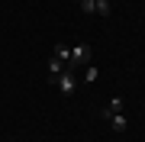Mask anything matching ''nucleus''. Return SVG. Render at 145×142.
<instances>
[{"mask_svg":"<svg viewBox=\"0 0 145 142\" xmlns=\"http://www.w3.org/2000/svg\"><path fill=\"white\" fill-rule=\"evenodd\" d=\"M90 55H93V48H90V45H84V42H81V45H74V48H71V68L78 71V65H87V62H90Z\"/></svg>","mask_w":145,"mask_h":142,"instance_id":"nucleus-1","label":"nucleus"},{"mask_svg":"<svg viewBox=\"0 0 145 142\" xmlns=\"http://www.w3.org/2000/svg\"><path fill=\"white\" fill-rule=\"evenodd\" d=\"M52 87H58L61 94H74V87H78V81H74V71H61L55 78V84Z\"/></svg>","mask_w":145,"mask_h":142,"instance_id":"nucleus-2","label":"nucleus"},{"mask_svg":"<svg viewBox=\"0 0 145 142\" xmlns=\"http://www.w3.org/2000/svg\"><path fill=\"white\" fill-rule=\"evenodd\" d=\"M113 113H123V97H110V103L100 110V116H103V120H110Z\"/></svg>","mask_w":145,"mask_h":142,"instance_id":"nucleus-3","label":"nucleus"},{"mask_svg":"<svg viewBox=\"0 0 145 142\" xmlns=\"http://www.w3.org/2000/svg\"><path fill=\"white\" fill-rule=\"evenodd\" d=\"M61 71H65V65H61V62H58V58L52 55V58H48V84H55V78H58Z\"/></svg>","mask_w":145,"mask_h":142,"instance_id":"nucleus-4","label":"nucleus"},{"mask_svg":"<svg viewBox=\"0 0 145 142\" xmlns=\"http://www.w3.org/2000/svg\"><path fill=\"white\" fill-rule=\"evenodd\" d=\"M110 126H113V132H126V126H129V120H126V116L123 113H113V116H110Z\"/></svg>","mask_w":145,"mask_h":142,"instance_id":"nucleus-5","label":"nucleus"},{"mask_svg":"<svg viewBox=\"0 0 145 142\" xmlns=\"http://www.w3.org/2000/svg\"><path fill=\"white\" fill-rule=\"evenodd\" d=\"M84 13H97V0H78Z\"/></svg>","mask_w":145,"mask_h":142,"instance_id":"nucleus-6","label":"nucleus"},{"mask_svg":"<svg viewBox=\"0 0 145 142\" xmlns=\"http://www.w3.org/2000/svg\"><path fill=\"white\" fill-rule=\"evenodd\" d=\"M97 13L106 20V16H110V0H97Z\"/></svg>","mask_w":145,"mask_h":142,"instance_id":"nucleus-7","label":"nucleus"},{"mask_svg":"<svg viewBox=\"0 0 145 142\" xmlns=\"http://www.w3.org/2000/svg\"><path fill=\"white\" fill-rule=\"evenodd\" d=\"M97 68H93V65H87V68H84V81H97Z\"/></svg>","mask_w":145,"mask_h":142,"instance_id":"nucleus-8","label":"nucleus"},{"mask_svg":"<svg viewBox=\"0 0 145 142\" xmlns=\"http://www.w3.org/2000/svg\"><path fill=\"white\" fill-rule=\"evenodd\" d=\"M10 142H16V139H10Z\"/></svg>","mask_w":145,"mask_h":142,"instance_id":"nucleus-9","label":"nucleus"},{"mask_svg":"<svg viewBox=\"0 0 145 142\" xmlns=\"http://www.w3.org/2000/svg\"><path fill=\"white\" fill-rule=\"evenodd\" d=\"M74 3H78V0H74Z\"/></svg>","mask_w":145,"mask_h":142,"instance_id":"nucleus-10","label":"nucleus"}]
</instances>
